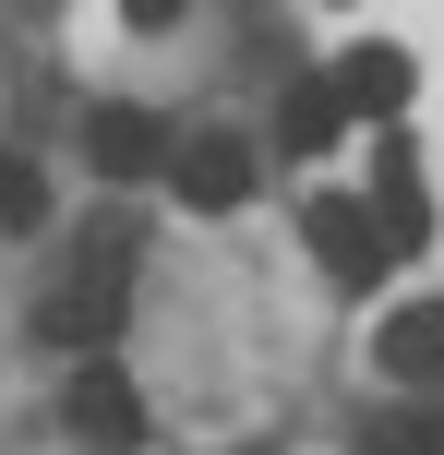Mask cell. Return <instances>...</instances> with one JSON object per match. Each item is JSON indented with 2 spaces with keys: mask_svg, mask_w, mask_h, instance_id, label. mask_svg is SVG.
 <instances>
[{
  "mask_svg": "<svg viewBox=\"0 0 444 455\" xmlns=\"http://www.w3.org/2000/svg\"><path fill=\"white\" fill-rule=\"evenodd\" d=\"M336 96H349V120H397V108H408V48H397V36L349 48V60H336Z\"/></svg>",
  "mask_w": 444,
  "mask_h": 455,
  "instance_id": "4",
  "label": "cell"
},
{
  "mask_svg": "<svg viewBox=\"0 0 444 455\" xmlns=\"http://www.w3.org/2000/svg\"><path fill=\"white\" fill-rule=\"evenodd\" d=\"M384 371H408V384H421V371H444V299H408V312H384Z\"/></svg>",
  "mask_w": 444,
  "mask_h": 455,
  "instance_id": "7",
  "label": "cell"
},
{
  "mask_svg": "<svg viewBox=\"0 0 444 455\" xmlns=\"http://www.w3.org/2000/svg\"><path fill=\"white\" fill-rule=\"evenodd\" d=\"M85 156L109 168V180H144V168L168 156V132H157L144 108H96V120H85Z\"/></svg>",
  "mask_w": 444,
  "mask_h": 455,
  "instance_id": "6",
  "label": "cell"
},
{
  "mask_svg": "<svg viewBox=\"0 0 444 455\" xmlns=\"http://www.w3.org/2000/svg\"><path fill=\"white\" fill-rule=\"evenodd\" d=\"M168 168H181V204H192V216H229V204H253V144H240V132H192Z\"/></svg>",
  "mask_w": 444,
  "mask_h": 455,
  "instance_id": "3",
  "label": "cell"
},
{
  "mask_svg": "<svg viewBox=\"0 0 444 455\" xmlns=\"http://www.w3.org/2000/svg\"><path fill=\"white\" fill-rule=\"evenodd\" d=\"M301 240L325 251V275H336V288H360L373 264H397V251H384V216H373V204H349V192H325V204L301 216Z\"/></svg>",
  "mask_w": 444,
  "mask_h": 455,
  "instance_id": "2",
  "label": "cell"
},
{
  "mask_svg": "<svg viewBox=\"0 0 444 455\" xmlns=\"http://www.w3.org/2000/svg\"><path fill=\"white\" fill-rule=\"evenodd\" d=\"M373 455H444V419H421V408H408V419H384Z\"/></svg>",
  "mask_w": 444,
  "mask_h": 455,
  "instance_id": "10",
  "label": "cell"
},
{
  "mask_svg": "<svg viewBox=\"0 0 444 455\" xmlns=\"http://www.w3.org/2000/svg\"><path fill=\"white\" fill-rule=\"evenodd\" d=\"M61 419H72V443H85V455H133V443H144V395H133V371H120V360H85V371H72Z\"/></svg>",
  "mask_w": 444,
  "mask_h": 455,
  "instance_id": "1",
  "label": "cell"
},
{
  "mask_svg": "<svg viewBox=\"0 0 444 455\" xmlns=\"http://www.w3.org/2000/svg\"><path fill=\"white\" fill-rule=\"evenodd\" d=\"M336 132H349V96H336V72H301V84H288V108H277V144H288V156H325Z\"/></svg>",
  "mask_w": 444,
  "mask_h": 455,
  "instance_id": "5",
  "label": "cell"
},
{
  "mask_svg": "<svg viewBox=\"0 0 444 455\" xmlns=\"http://www.w3.org/2000/svg\"><path fill=\"white\" fill-rule=\"evenodd\" d=\"M384 251H421V192H408V168H384Z\"/></svg>",
  "mask_w": 444,
  "mask_h": 455,
  "instance_id": "9",
  "label": "cell"
},
{
  "mask_svg": "<svg viewBox=\"0 0 444 455\" xmlns=\"http://www.w3.org/2000/svg\"><path fill=\"white\" fill-rule=\"evenodd\" d=\"M48 216V180H36V156H0V240L12 228H36Z\"/></svg>",
  "mask_w": 444,
  "mask_h": 455,
  "instance_id": "8",
  "label": "cell"
}]
</instances>
